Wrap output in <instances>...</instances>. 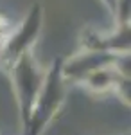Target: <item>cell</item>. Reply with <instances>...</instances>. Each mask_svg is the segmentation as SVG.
<instances>
[{"instance_id":"obj_2","label":"cell","mask_w":131,"mask_h":135,"mask_svg":"<svg viewBox=\"0 0 131 135\" xmlns=\"http://www.w3.org/2000/svg\"><path fill=\"white\" fill-rule=\"evenodd\" d=\"M6 70L9 74L13 92H14V97H16L20 123H22V133H23L25 128H27V123H29L36 95H38L41 83H43L45 69H41L38 65L32 51H29V52H23L22 56H18Z\"/></svg>"},{"instance_id":"obj_4","label":"cell","mask_w":131,"mask_h":135,"mask_svg":"<svg viewBox=\"0 0 131 135\" xmlns=\"http://www.w3.org/2000/svg\"><path fill=\"white\" fill-rule=\"evenodd\" d=\"M81 51L129 54V22L117 23L115 32L97 34L95 31H84L81 38Z\"/></svg>"},{"instance_id":"obj_3","label":"cell","mask_w":131,"mask_h":135,"mask_svg":"<svg viewBox=\"0 0 131 135\" xmlns=\"http://www.w3.org/2000/svg\"><path fill=\"white\" fill-rule=\"evenodd\" d=\"M43 27V6L32 4L18 25H13L0 45V67L7 69L23 52L32 51Z\"/></svg>"},{"instance_id":"obj_5","label":"cell","mask_w":131,"mask_h":135,"mask_svg":"<svg viewBox=\"0 0 131 135\" xmlns=\"http://www.w3.org/2000/svg\"><path fill=\"white\" fill-rule=\"evenodd\" d=\"M101 2L106 6V9L110 11L111 16H115V11H117V2H119V0H101Z\"/></svg>"},{"instance_id":"obj_1","label":"cell","mask_w":131,"mask_h":135,"mask_svg":"<svg viewBox=\"0 0 131 135\" xmlns=\"http://www.w3.org/2000/svg\"><path fill=\"white\" fill-rule=\"evenodd\" d=\"M63 61L65 56L54 58L49 69H45V78L36 101L31 112L27 128L22 135H40L47 126L56 119L67 95V79L63 76Z\"/></svg>"},{"instance_id":"obj_6","label":"cell","mask_w":131,"mask_h":135,"mask_svg":"<svg viewBox=\"0 0 131 135\" xmlns=\"http://www.w3.org/2000/svg\"><path fill=\"white\" fill-rule=\"evenodd\" d=\"M124 135H128V133H124Z\"/></svg>"}]
</instances>
